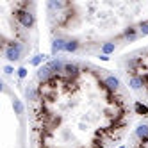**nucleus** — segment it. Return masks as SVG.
<instances>
[{
    "instance_id": "5",
    "label": "nucleus",
    "mask_w": 148,
    "mask_h": 148,
    "mask_svg": "<svg viewBox=\"0 0 148 148\" xmlns=\"http://www.w3.org/2000/svg\"><path fill=\"white\" fill-rule=\"evenodd\" d=\"M66 41L68 39H64V38H56L54 41H52V56H57V54H61V52H64Z\"/></svg>"
},
{
    "instance_id": "12",
    "label": "nucleus",
    "mask_w": 148,
    "mask_h": 148,
    "mask_svg": "<svg viewBox=\"0 0 148 148\" xmlns=\"http://www.w3.org/2000/svg\"><path fill=\"white\" fill-rule=\"evenodd\" d=\"M77 48H79V41H77V39H68V41H66V48H64V52H70V54H73V52H77Z\"/></svg>"
},
{
    "instance_id": "9",
    "label": "nucleus",
    "mask_w": 148,
    "mask_h": 148,
    "mask_svg": "<svg viewBox=\"0 0 148 148\" xmlns=\"http://www.w3.org/2000/svg\"><path fill=\"white\" fill-rule=\"evenodd\" d=\"M129 86H130L134 91H137V89H141V88L145 86V79L139 77V75H132V77H130V82H129Z\"/></svg>"
},
{
    "instance_id": "1",
    "label": "nucleus",
    "mask_w": 148,
    "mask_h": 148,
    "mask_svg": "<svg viewBox=\"0 0 148 148\" xmlns=\"http://www.w3.org/2000/svg\"><path fill=\"white\" fill-rule=\"evenodd\" d=\"M22 52H23V47L14 41V43H9L5 47L4 56H5V59L9 62H16V61H20V57H22Z\"/></svg>"
},
{
    "instance_id": "17",
    "label": "nucleus",
    "mask_w": 148,
    "mask_h": 148,
    "mask_svg": "<svg viewBox=\"0 0 148 148\" xmlns=\"http://www.w3.org/2000/svg\"><path fill=\"white\" fill-rule=\"evenodd\" d=\"M137 32H139V36H148V22H143L137 27Z\"/></svg>"
},
{
    "instance_id": "4",
    "label": "nucleus",
    "mask_w": 148,
    "mask_h": 148,
    "mask_svg": "<svg viewBox=\"0 0 148 148\" xmlns=\"http://www.w3.org/2000/svg\"><path fill=\"white\" fill-rule=\"evenodd\" d=\"M62 71H64L66 77L75 79L79 73H80V66L77 64V62H66V64H64V70H62Z\"/></svg>"
},
{
    "instance_id": "3",
    "label": "nucleus",
    "mask_w": 148,
    "mask_h": 148,
    "mask_svg": "<svg viewBox=\"0 0 148 148\" xmlns=\"http://www.w3.org/2000/svg\"><path fill=\"white\" fill-rule=\"evenodd\" d=\"M52 77H54V73H52V70H50L48 64H43V66L38 68V80H39V82H47V80H50Z\"/></svg>"
},
{
    "instance_id": "10",
    "label": "nucleus",
    "mask_w": 148,
    "mask_h": 148,
    "mask_svg": "<svg viewBox=\"0 0 148 148\" xmlns=\"http://www.w3.org/2000/svg\"><path fill=\"white\" fill-rule=\"evenodd\" d=\"M127 41H136L137 39V36H139V32H137V29H134V27H129L127 30H123V34H121Z\"/></svg>"
},
{
    "instance_id": "22",
    "label": "nucleus",
    "mask_w": 148,
    "mask_h": 148,
    "mask_svg": "<svg viewBox=\"0 0 148 148\" xmlns=\"http://www.w3.org/2000/svg\"><path fill=\"white\" fill-rule=\"evenodd\" d=\"M120 148H125V146H120Z\"/></svg>"
},
{
    "instance_id": "6",
    "label": "nucleus",
    "mask_w": 148,
    "mask_h": 148,
    "mask_svg": "<svg viewBox=\"0 0 148 148\" xmlns=\"http://www.w3.org/2000/svg\"><path fill=\"white\" fill-rule=\"evenodd\" d=\"M47 64L50 66V70H52V73H54V75H57V73H61L62 70H64V64L66 62H62L59 57H56V59H52V61H48Z\"/></svg>"
},
{
    "instance_id": "8",
    "label": "nucleus",
    "mask_w": 148,
    "mask_h": 148,
    "mask_svg": "<svg viewBox=\"0 0 148 148\" xmlns=\"http://www.w3.org/2000/svg\"><path fill=\"white\" fill-rule=\"evenodd\" d=\"M136 136H137V139H141L143 143H148V125H137Z\"/></svg>"
},
{
    "instance_id": "7",
    "label": "nucleus",
    "mask_w": 148,
    "mask_h": 148,
    "mask_svg": "<svg viewBox=\"0 0 148 148\" xmlns=\"http://www.w3.org/2000/svg\"><path fill=\"white\" fill-rule=\"evenodd\" d=\"M103 84L107 86V89H111V91H116L120 88V79L118 77H114V75H107L103 79Z\"/></svg>"
},
{
    "instance_id": "20",
    "label": "nucleus",
    "mask_w": 148,
    "mask_h": 148,
    "mask_svg": "<svg viewBox=\"0 0 148 148\" xmlns=\"http://www.w3.org/2000/svg\"><path fill=\"white\" fill-rule=\"evenodd\" d=\"M13 71H14V68H13V66H9V64H7V66H4V73H5V75H11Z\"/></svg>"
},
{
    "instance_id": "19",
    "label": "nucleus",
    "mask_w": 148,
    "mask_h": 148,
    "mask_svg": "<svg viewBox=\"0 0 148 148\" xmlns=\"http://www.w3.org/2000/svg\"><path fill=\"white\" fill-rule=\"evenodd\" d=\"M16 73H18L20 79H25V77H27V68H25V66H20V68L16 70Z\"/></svg>"
},
{
    "instance_id": "13",
    "label": "nucleus",
    "mask_w": 148,
    "mask_h": 148,
    "mask_svg": "<svg viewBox=\"0 0 148 148\" xmlns=\"http://www.w3.org/2000/svg\"><path fill=\"white\" fill-rule=\"evenodd\" d=\"M114 50H116V43H111V41H107V43L102 45V54H105V56L112 54Z\"/></svg>"
},
{
    "instance_id": "16",
    "label": "nucleus",
    "mask_w": 148,
    "mask_h": 148,
    "mask_svg": "<svg viewBox=\"0 0 148 148\" xmlns=\"http://www.w3.org/2000/svg\"><path fill=\"white\" fill-rule=\"evenodd\" d=\"M27 97H29V100H36L38 98V91H36L34 86H29L27 88Z\"/></svg>"
},
{
    "instance_id": "18",
    "label": "nucleus",
    "mask_w": 148,
    "mask_h": 148,
    "mask_svg": "<svg viewBox=\"0 0 148 148\" xmlns=\"http://www.w3.org/2000/svg\"><path fill=\"white\" fill-rule=\"evenodd\" d=\"M61 7H64L62 2H56V0H50L48 2V9H61Z\"/></svg>"
},
{
    "instance_id": "2",
    "label": "nucleus",
    "mask_w": 148,
    "mask_h": 148,
    "mask_svg": "<svg viewBox=\"0 0 148 148\" xmlns=\"http://www.w3.org/2000/svg\"><path fill=\"white\" fill-rule=\"evenodd\" d=\"M16 14V20H18V23L25 27V29H30V27H34V14L29 11V9H18V11L14 13Z\"/></svg>"
},
{
    "instance_id": "15",
    "label": "nucleus",
    "mask_w": 148,
    "mask_h": 148,
    "mask_svg": "<svg viewBox=\"0 0 148 148\" xmlns=\"http://www.w3.org/2000/svg\"><path fill=\"white\" fill-rule=\"evenodd\" d=\"M134 109H136V112L137 114H148V105H145V103H141V102H136V105H134Z\"/></svg>"
},
{
    "instance_id": "14",
    "label": "nucleus",
    "mask_w": 148,
    "mask_h": 148,
    "mask_svg": "<svg viewBox=\"0 0 148 148\" xmlns=\"http://www.w3.org/2000/svg\"><path fill=\"white\" fill-rule=\"evenodd\" d=\"M13 109H14V112L18 114V116H22L23 114V111H25V107H23V103L22 102H20V100H13Z\"/></svg>"
},
{
    "instance_id": "11",
    "label": "nucleus",
    "mask_w": 148,
    "mask_h": 148,
    "mask_svg": "<svg viewBox=\"0 0 148 148\" xmlns=\"http://www.w3.org/2000/svg\"><path fill=\"white\" fill-rule=\"evenodd\" d=\"M47 57H48L47 54H36L32 59H30V64H32V66H38V68H39V66H43V61H45Z\"/></svg>"
},
{
    "instance_id": "21",
    "label": "nucleus",
    "mask_w": 148,
    "mask_h": 148,
    "mask_svg": "<svg viewBox=\"0 0 148 148\" xmlns=\"http://www.w3.org/2000/svg\"><path fill=\"white\" fill-rule=\"evenodd\" d=\"M100 59H102V61H109V56H105V54H102V56H100Z\"/></svg>"
}]
</instances>
